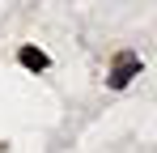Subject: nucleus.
<instances>
[{"label":"nucleus","mask_w":157,"mask_h":153,"mask_svg":"<svg viewBox=\"0 0 157 153\" xmlns=\"http://www.w3.org/2000/svg\"><path fill=\"white\" fill-rule=\"evenodd\" d=\"M136 68H140V60H136L132 51H123V55L115 60V68H110V76H106V81H110V89H123V85H128L132 76H136Z\"/></svg>","instance_id":"obj_1"},{"label":"nucleus","mask_w":157,"mask_h":153,"mask_svg":"<svg viewBox=\"0 0 157 153\" xmlns=\"http://www.w3.org/2000/svg\"><path fill=\"white\" fill-rule=\"evenodd\" d=\"M17 60H21V68H34V73H43L51 60H47V51H38V47H21L17 51Z\"/></svg>","instance_id":"obj_2"},{"label":"nucleus","mask_w":157,"mask_h":153,"mask_svg":"<svg viewBox=\"0 0 157 153\" xmlns=\"http://www.w3.org/2000/svg\"><path fill=\"white\" fill-rule=\"evenodd\" d=\"M0 149H4V145H0Z\"/></svg>","instance_id":"obj_3"}]
</instances>
